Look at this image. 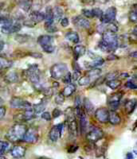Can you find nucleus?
<instances>
[{"instance_id": "f3484780", "label": "nucleus", "mask_w": 137, "mask_h": 159, "mask_svg": "<svg viewBox=\"0 0 137 159\" xmlns=\"http://www.w3.org/2000/svg\"><path fill=\"white\" fill-rule=\"evenodd\" d=\"M11 154L12 157H15V158H21L25 156L26 148L23 147H20V146L14 147L11 149Z\"/></svg>"}, {"instance_id": "aec40b11", "label": "nucleus", "mask_w": 137, "mask_h": 159, "mask_svg": "<svg viewBox=\"0 0 137 159\" xmlns=\"http://www.w3.org/2000/svg\"><path fill=\"white\" fill-rule=\"evenodd\" d=\"M53 13V18H54V22H59L60 20L62 18L63 16V10L61 9L60 7H55L54 9H52Z\"/></svg>"}, {"instance_id": "2f4dec72", "label": "nucleus", "mask_w": 137, "mask_h": 159, "mask_svg": "<svg viewBox=\"0 0 137 159\" xmlns=\"http://www.w3.org/2000/svg\"><path fill=\"white\" fill-rule=\"evenodd\" d=\"M18 75H17L16 72H9V73H7L5 76V80L8 82V83H15V82L18 80Z\"/></svg>"}, {"instance_id": "58836bf2", "label": "nucleus", "mask_w": 137, "mask_h": 159, "mask_svg": "<svg viewBox=\"0 0 137 159\" xmlns=\"http://www.w3.org/2000/svg\"><path fill=\"white\" fill-rule=\"evenodd\" d=\"M64 101H65V96H63V94L60 92L56 96V98H55V103L58 105H62L63 104Z\"/></svg>"}, {"instance_id": "c85d7f7f", "label": "nucleus", "mask_w": 137, "mask_h": 159, "mask_svg": "<svg viewBox=\"0 0 137 159\" xmlns=\"http://www.w3.org/2000/svg\"><path fill=\"white\" fill-rule=\"evenodd\" d=\"M47 102L45 100H42L41 103H38V104H35L34 106V111L35 112V114H38V113H41V112L45 110V107H46Z\"/></svg>"}, {"instance_id": "39448f33", "label": "nucleus", "mask_w": 137, "mask_h": 159, "mask_svg": "<svg viewBox=\"0 0 137 159\" xmlns=\"http://www.w3.org/2000/svg\"><path fill=\"white\" fill-rule=\"evenodd\" d=\"M26 74L33 84L40 82V72L38 69V65H34L31 66L26 70Z\"/></svg>"}, {"instance_id": "8fccbe9b", "label": "nucleus", "mask_w": 137, "mask_h": 159, "mask_svg": "<svg viewBox=\"0 0 137 159\" xmlns=\"http://www.w3.org/2000/svg\"><path fill=\"white\" fill-rule=\"evenodd\" d=\"M62 114V112H61V110H59V109L56 108V109H54V111H53V117L54 118H58Z\"/></svg>"}, {"instance_id": "a878e982", "label": "nucleus", "mask_w": 137, "mask_h": 159, "mask_svg": "<svg viewBox=\"0 0 137 159\" xmlns=\"http://www.w3.org/2000/svg\"><path fill=\"white\" fill-rule=\"evenodd\" d=\"M65 38H66L68 41H70L73 43L76 44L79 42V36H78V34L76 32H73V31L68 32L66 34H65Z\"/></svg>"}, {"instance_id": "de8ad7c7", "label": "nucleus", "mask_w": 137, "mask_h": 159, "mask_svg": "<svg viewBox=\"0 0 137 159\" xmlns=\"http://www.w3.org/2000/svg\"><path fill=\"white\" fill-rule=\"evenodd\" d=\"M42 118L43 119H45V120H46V121H50L51 120V115L50 112H43L42 114Z\"/></svg>"}, {"instance_id": "393cba45", "label": "nucleus", "mask_w": 137, "mask_h": 159, "mask_svg": "<svg viewBox=\"0 0 137 159\" xmlns=\"http://www.w3.org/2000/svg\"><path fill=\"white\" fill-rule=\"evenodd\" d=\"M135 105H136L135 99H131V100H128L126 104H125V111L128 115L132 114L134 111L135 108Z\"/></svg>"}, {"instance_id": "3c124183", "label": "nucleus", "mask_w": 137, "mask_h": 159, "mask_svg": "<svg viewBox=\"0 0 137 159\" xmlns=\"http://www.w3.org/2000/svg\"><path fill=\"white\" fill-rule=\"evenodd\" d=\"M80 76H81V71L74 70L73 75V78L74 80H78L80 78Z\"/></svg>"}, {"instance_id": "ea45409f", "label": "nucleus", "mask_w": 137, "mask_h": 159, "mask_svg": "<svg viewBox=\"0 0 137 159\" xmlns=\"http://www.w3.org/2000/svg\"><path fill=\"white\" fill-rule=\"evenodd\" d=\"M82 14H83L84 16L86 17L87 18H93V11L92 10H88V9H84L82 10Z\"/></svg>"}, {"instance_id": "dca6fc26", "label": "nucleus", "mask_w": 137, "mask_h": 159, "mask_svg": "<svg viewBox=\"0 0 137 159\" xmlns=\"http://www.w3.org/2000/svg\"><path fill=\"white\" fill-rule=\"evenodd\" d=\"M118 45L119 43H113V44H109L107 43V42H103L101 41L99 44V47L103 52H111L115 51L116 49H117Z\"/></svg>"}, {"instance_id": "f257e3e1", "label": "nucleus", "mask_w": 137, "mask_h": 159, "mask_svg": "<svg viewBox=\"0 0 137 159\" xmlns=\"http://www.w3.org/2000/svg\"><path fill=\"white\" fill-rule=\"evenodd\" d=\"M27 127L26 125L18 123L9 129L6 137L11 143H16V142L21 141L23 139Z\"/></svg>"}, {"instance_id": "f03ea898", "label": "nucleus", "mask_w": 137, "mask_h": 159, "mask_svg": "<svg viewBox=\"0 0 137 159\" xmlns=\"http://www.w3.org/2000/svg\"><path fill=\"white\" fill-rule=\"evenodd\" d=\"M65 114L68 132L70 133L71 135L77 136L78 123H77L76 116H75V111L72 107H68L65 110Z\"/></svg>"}, {"instance_id": "49530a36", "label": "nucleus", "mask_w": 137, "mask_h": 159, "mask_svg": "<svg viewBox=\"0 0 137 159\" xmlns=\"http://www.w3.org/2000/svg\"><path fill=\"white\" fill-rule=\"evenodd\" d=\"M117 76H118V74H117V72H111V73H108V74L107 75L106 79H107V80H110L116 79Z\"/></svg>"}, {"instance_id": "0eeeda50", "label": "nucleus", "mask_w": 137, "mask_h": 159, "mask_svg": "<svg viewBox=\"0 0 137 159\" xmlns=\"http://www.w3.org/2000/svg\"><path fill=\"white\" fill-rule=\"evenodd\" d=\"M122 92H115L113 94L110 95L108 98V104L112 111H115L117 108L120 104L121 98H122Z\"/></svg>"}, {"instance_id": "680f3d73", "label": "nucleus", "mask_w": 137, "mask_h": 159, "mask_svg": "<svg viewBox=\"0 0 137 159\" xmlns=\"http://www.w3.org/2000/svg\"><path fill=\"white\" fill-rule=\"evenodd\" d=\"M4 103V100L2 99V98L0 97V106H2V103Z\"/></svg>"}, {"instance_id": "7ed1b4c3", "label": "nucleus", "mask_w": 137, "mask_h": 159, "mask_svg": "<svg viewBox=\"0 0 137 159\" xmlns=\"http://www.w3.org/2000/svg\"><path fill=\"white\" fill-rule=\"evenodd\" d=\"M38 42L45 52L51 53L55 49L54 38L49 35H42L38 39Z\"/></svg>"}, {"instance_id": "c756f323", "label": "nucleus", "mask_w": 137, "mask_h": 159, "mask_svg": "<svg viewBox=\"0 0 137 159\" xmlns=\"http://www.w3.org/2000/svg\"><path fill=\"white\" fill-rule=\"evenodd\" d=\"M106 84L107 86H108L111 89H116L121 85V81L116 79L110 80H107Z\"/></svg>"}, {"instance_id": "a211bd4d", "label": "nucleus", "mask_w": 137, "mask_h": 159, "mask_svg": "<svg viewBox=\"0 0 137 159\" xmlns=\"http://www.w3.org/2000/svg\"><path fill=\"white\" fill-rule=\"evenodd\" d=\"M30 19L32 20L35 24L39 23L45 19V15H44V13L41 12V11H33L30 15Z\"/></svg>"}, {"instance_id": "4468645a", "label": "nucleus", "mask_w": 137, "mask_h": 159, "mask_svg": "<svg viewBox=\"0 0 137 159\" xmlns=\"http://www.w3.org/2000/svg\"><path fill=\"white\" fill-rule=\"evenodd\" d=\"M63 129V124H58L54 126L50 131V139L51 141L57 142L61 136V130Z\"/></svg>"}, {"instance_id": "1a4fd4ad", "label": "nucleus", "mask_w": 137, "mask_h": 159, "mask_svg": "<svg viewBox=\"0 0 137 159\" xmlns=\"http://www.w3.org/2000/svg\"><path fill=\"white\" fill-rule=\"evenodd\" d=\"M103 136H104L103 130L98 127H94L87 134V139L91 143H95L101 140Z\"/></svg>"}, {"instance_id": "5701e85b", "label": "nucleus", "mask_w": 137, "mask_h": 159, "mask_svg": "<svg viewBox=\"0 0 137 159\" xmlns=\"http://www.w3.org/2000/svg\"><path fill=\"white\" fill-rule=\"evenodd\" d=\"M75 91H76V85L73 84L69 83L68 84V85H66L64 88L63 91L61 92V93L63 94V96L65 97H68V96H70Z\"/></svg>"}, {"instance_id": "7c9ffc66", "label": "nucleus", "mask_w": 137, "mask_h": 159, "mask_svg": "<svg viewBox=\"0 0 137 159\" xmlns=\"http://www.w3.org/2000/svg\"><path fill=\"white\" fill-rule=\"evenodd\" d=\"M32 5V0H20L19 6L23 11H28Z\"/></svg>"}, {"instance_id": "412c9836", "label": "nucleus", "mask_w": 137, "mask_h": 159, "mask_svg": "<svg viewBox=\"0 0 137 159\" xmlns=\"http://www.w3.org/2000/svg\"><path fill=\"white\" fill-rule=\"evenodd\" d=\"M44 15H45V19H44L45 20V26L54 23V18H53L52 8L48 7L45 10V13H44Z\"/></svg>"}, {"instance_id": "bb28decb", "label": "nucleus", "mask_w": 137, "mask_h": 159, "mask_svg": "<svg viewBox=\"0 0 137 159\" xmlns=\"http://www.w3.org/2000/svg\"><path fill=\"white\" fill-rule=\"evenodd\" d=\"M22 117H23L24 122H26L30 120V119H32L34 117L35 112H34V109L30 108L24 111L22 113Z\"/></svg>"}, {"instance_id": "603ef678", "label": "nucleus", "mask_w": 137, "mask_h": 159, "mask_svg": "<svg viewBox=\"0 0 137 159\" xmlns=\"http://www.w3.org/2000/svg\"><path fill=\"white\" fill-rule=\"evenodd\" d=\"M6 111H7V110H6V107L0 106V120H1V119H2L4 116H5Z\"/></svg>"}, {"instance_id": "e433bc0d", "label": "nucleus", "mask_w": 137, "mask_h": 159, "mask_svg": "<svg viewBox=\"0 0 137 159\" xmlns=\"http://www.w3.org/2000/svg\"><path fill=\"white\" fill-rule=\"evenodd\" d=\"M90 81L91 79L88 77L87 75L78 79V84H79V85H81V86H85V85L90 84Z\"/></svg>"}, {"instance_id": "6ab92c4d", "label": "nucleus", "mask_w": 137, "mask_h": 159, "mask_svg": "<svg viewBox=\"0 0 137 159\" xmlns=\"http://www.w3.org/2000/svg\"><path fill=\"white\" fill-rule=\"evenodd\" d=\"M112 125H118L120 123L121 119L115 111H111L108 114V121Z\"/></svg>"}, {"instance_id": "a19ab883", "label": "nucleus", "mask_w": 137, "mask_h": 159, "mask_svg": "<svg viewBox=\"0 0 137 159\" xmlns=\"http://www.w3.org/2000/svg\"><path fill=\"white\" fill-rule=\"evenodd\" d=\"M71 78H72V76H71V73L68 71V72H67L65 74V76L61 78V79H62V80H63L64 83L68 84H69L71 82Z\"/></svg>"}, {"instance_id": "20e7f679", "label": "nucleus", "mask_w": 137, "mask_h": 159, "mask_svg": "<svg viewBox=\"0 0 137 159\" xmlns=\"http://www.w3.org/2000/svg\"><path fill=\"white\" fill-rule=\"evenodd\" d=\"M68 72V67L65 63H58L54 65L50 69V75L54 79L60 80Z\"/></svg>"}, {"instance_id": "f8f14e48", "label": "nucleus", "mask_w": 137, "mask_h": 159, "mask_svg": "<svg viewBox=\"0 0 137 159\" xmlns=\"http://www.w3.org/2000/svg\"><path fill=\"white\" fill-rule=\"evenodd\" d=\"M22 25L20 23H10L2 25V32L4 34H13L21 30Z\"/></svg>"}, {"instance_id": "6e6d98bb", "label": "nucleus", "mask_w": 137, "mask_h": 159, "mask_svg": "<svg viewBox=\"0 0 137 159\" xmlns=\"http://www.w3.org/2000/svg\"><path fill=\"white\" fill-rule=\"evenodd\" d=\"M31 56L34 58H41L42 57V54L40 53H35V52H33V53H31Z\"/></svg>"}, {"instance_id": "b1692460", "label": "nucleus", "mask_w": 137, "mask_h": 159, "mask_svg": "<svg viewBox=\"0 0 137 159\" xmlns=\"http://www.w3.org/2000/svg\"><path fill=\"white\" fill-rule=\"evenodd\" d=\"M86 52V49L83 45H77L73 49V53H74V58L78 60L80 57L83 56Z\"/></svg>"}, {"instance_id": "4d7b16f0", "label": "nucleus", "mask_w": 137, "mask_h": 159, "mask_svg": "<svg viewBox=\"0 0 137 159\" xmlns=\"http://www.w3.org/2000/svg\"><path fill=\"white\" fill-rule=\"evenodd\" d=\"M108 60H115V59H118V57L115 56V55H111V56L108 57Z\"/></svg>"}, {"instance_id": "2eb2a0df", "label": "nucleus", "mask_w": 137, "mask_h": 159, "mask_svg": "<svg viewBox=\"0 0 137 159\" xmlns=\"http://www.w3.org/2000/svg\"><path fill=\"white\" fill-rule=\"evenodd\" d=\"M102 41L109 44L118 43L117 35L116 34V33L106 31L102 34Z\"/></svg>"}, {"instance_id": "cd10ccee", "label": "nucleus", "mask_w": 137, "mask_h": 159, "mask_svg": "<svg viewBox=\"0 0 137 159\" xmlns=\"http://www.w3.org/2000/svg\"><path fill=\"white\" fill-rule=\"evenodd\" d=\"M12 61H9V60L6 59L4 57H0V71H2V69H9L12 66Z\"/></svg>"}, {"instance_id": "6e6552de", "label": "nucleus", "mask_w": 137, "mask_h": 159, "mask_svg": "<svg viewBox=\"0 0 137 159\" xmlns=\"http://www.w3.org/2000/svg\"><path fill=\"white\" fill-rule=\"evenodd\" d=\"M116 9L113 7L108 8L105 13H104L102 17L101 18L102 23H109V22H113L116 19Z\"/></svg>"}, {"instance_id": "bf43d9fd", "label": "nucleus", "mask_w": 137, "mask_h": 159, "mask_svg": "<svg viewBox=\"0 0 137 159\" xmlns=\"http://www.w3.org/2000/svg\"><path fill=\"white\" fill-rule=\"evenodd\" d=\"M132 157H133V155H132V154H127V158H132Z\"/></svg>"}, {"instance_id": "09e8293b", "label": "nucleus", "mask_w": 137, "mask_h": 159, "mask_svg": "<svg viewBox=\"0 0 137 159\" xmlns=\"http://www.w3.org/2000/svg\"><path fill=\"white\" fill-rule=\"evenodd\" d=\"M36 25V24L34 23L32 20L31 19L26 20L25 22H24V25H26L27 27H34V25Z\"/></svg>"}, {"instance_id": "5fc2aeb1", "label": "nucleus", "mask_w": 137, "mask_h": 159, "mask_svg": "<svg viewBox=\"0 0 137 159\" xmlns=\"http://www.w3.org/2000/svg\"><path fill=\"white\" fill-rule=\"evenodd\" d=\"M78 149V146L73 145V146H70V147H69V148H68V152L69 153V154H73V153H74V152L76 151Z\"/></svg>"}, {"instance_id": "473e14b6", "label": "nucleus", "mask_w": 137, "mask_h": 159, "mask_svg": "<svg viewBox=\"0 0 137 159\" xmlns=\"http://www.w3.org/2000/svg\"><path fill=\"white\" fill-rule=\"evenodd\" d=\"M84 106H85V108L86 110V111L88 112V114H92L94 111V106L92 103V102L89 100L88 99L85 98V100H84Z\"/></svg>"}, {"instance_id": "4c0bfd02", "label": "nucleus", "mask_w": 137, "mask_h": 159, "mask_svg": "<svg viewBox=\"0 0 137 159\" xmlns=\"http://www.w3.org/2000/svg\"><path fill=\"white\" fill-rule=\"evenodd\" d=\"M129 19L131 22H136L137 13H136V7H135V5L134 6V10H132V11L129 13Z\"/></svg>"}, {"instance_id": "423d86ee", "label": "nucleus", "mask_w": 137, "mask_h": 159, "mask_svg": "<svg viewBox=\"0 0 137 159\" xmlns=\"http://www.w3.org/2000/svg\"><path fill=\"white\" fill-rule=\"evenodd\" d=\"M11 107H14V108L22 109L23 111L31 108V104L29 102L25 101L22 99L18 97L12 98L11 99Z\"/></svg>"}, {"instance_id": "e2e57ef3", "label": "nucleus", "mask_w": 137, "mask_h": 159, "mask_svg": "<svg viewBox=\"0 0 137 159\" xmlns=\"http://www.w3.org/2000/svg\"><path fill=\"white\" fill-rule=\"evenodd\" d=\"M2 9V4L0 3V11H1V10Z\"/></svg>"}, {"instance_id": "052dcab7", "label": "nucleus", "mask_w": 137, "mask_h": 159, "mask_svg": "<svg viewBox=\"0 0 137 159\" xmlns=\"http://www.w3.org/2000/svg\"><path fill=\"white\" fill-rule=\"evenodd\" d=\"M131 57H133V58H136V52H133V53H131Z\"/></svg>"}, {"instance_id": "f704fd0d", "label": "nucleus", "mask_w": 137, "mask_h": 159, "mask_svg": "<svg viewBox=\"0 0 137 159\" xmlns=\"http://www.w3.org/2000/svg\"><path fill=\"white\" fill-rule=\"evenodd\" d=\"M105 32L109 31V32L116 33L118 31L117 25H115L113 22H109V23H105Z\"/></svg>"}, {"instance_id": "ddd939ff", "label": "nucleus", "mask_w": 137, "mask_h": 159, "mask_svg": "<svg viewBox=\"0 0 137 159\" xmlns=\"http://www.w3.org/2000/svg\"><path fill=\"white\" fill-rule=\"evenodd\" d=\"M73 23L79 28L88 29L90 26V22L86 18L82 16H76L73 18Z\"/></svg>"}, {"instance_id": "864d4df0", "label": "nucleus", "mask_w": 137, "mask_h": 159, "mask_svg": "<svg viewBox=\"0 0 137 159\" xmlns=\"http://www.w3.org/2000/svg\"><path fill=\"white\" fill-rule=\"evenodd\" d=\"M61 24L63 27H66L68 25V19L67 18H63L61 19Z\"/></svg>"}, {"instance_id": "79ce46f5", "label": "nucleus", "mask_w": 137, "mask_h": 159, "mask_svg": "<svg viewBox=\"0 0 137 159\" xmlns=\"http://www.w3.org/2000/svg\"><path fill=\"white\" fill-rule=\"evenodd\" d=\"M92 11H93V15H94V17H97V18H100L101 19V18L102 17L103 15V11H101L100 8H94V9H92Z\"/></svg>"}, {"instance_id": "9b49d317", "label": "nucleus", "mask_w": 137, "mask_h": 159, "mask_svg": "<svg viewBox=\"0 0 137 159\" xmlns=\"http://www.w3.org/2000/svg\"><path fill=\"white\" fill-rule=\"evenodd\" d=\"M109 111L105 107H100L95 111V117L101 123H106L108 121Z\"/></svg>"}, {"instance_id": "c9c22d12", "label": "nucleus", "mask_w": 137, "mask_h": 159, "mask_svg": "<svg viewBox=\"0 0 137 159\" xmlns=\"http://www.w3.org/2000/svg\"><path fill=\"white\" fill-rule=\"evenodd\" d=\"M10 148V144L6 141H0V155L5 154Z\"/></svg>"}, {"instance_id": "72a5a7b5", "label": "nucleus", "mask_w": 137, "mask_h": 159, "mask_svg": "<svg viewBox=\"0 0 137 159\" xmlns=\"http://www.w3.org/2000/svg\"><path fill=\"white\" fill-rule=\"evenodd\" d=\"M101 74V69H97V68H92L90 70L87 72V76L90 78V79L92 77H96V76H100Z\"/></svg>"}, {"instance_id": "a18cd8bd", "label": "nucleus", "mask_w": 137, "mask_h": 159, "mask_svg": "<svg viewBox=\"0 0 137 159\" xmlns=\"http://www.w3.org/2000/svg\"><path fill=\"white\" fill-rule=\"evenodd\" d=\"M126 87L128 88V89H136L137 85L135 82H133L132 80H130V81L127 82Z\"/></svg>"}, {"instance_id": "c03bdc74", "label": "nucleus", "mask_w": 137, "mask_h": 159, "mask_svg": "<svg viewBox=\"0 0 137 159\" xmlns=\"http://www.w3.org/2000/svg\"><path fill=\"white\" fill-rule=\"evenodd\" d=\"M15 39H16V41H18L19 42H26L27 40L29 39V37L26 36V35L18 34L15 37Z\"/></svg>"}, {"instance_id": "13d9d810", "label": "nucleus", "mask_w": 137, "mask_h": 159, "mask_svg": "<svg viewBox=\"0 0 137 159\" xmlns=\"http://www.w3.org/2000/svg\"><path fill=\"white\" fill-rule=\"evenodd\" d=\"M4 48V42L2 41H0V52Z\"/></svg>"}, {"instance_id": "4be33fe9", "label": "nucleus", "mask_w": 137, "mask_h": 159, "mask_svg": "<svg viewBox=\"0 0 137 159\" xmlns=\"http://www.w3.org/2000/svg\"><path fill=\"white\" fill-rule=\"evenodd\" d=\"M105 62V60L103 59L102 57H95L93 59V61L91 62H88V63L85 64V66L87 68H97L98 66H101L104 64Z\"/></svg>"}, {"instance_id": "37998d69", "label": "nucleus", "mask_w": 137, "mask_h": 159, "mask_svg": "<svg viewBox=\"0 0 137 159\" xmlns=\"http://www.w3.org/2000/svg\"><path fill=\"white\" fill-rule=\"evenodd\" d=\"M45 30L50 33H54L58 30V28H57L56 25H54V23L50 24V25H46V26H45Z\"/></svg>"}, {"instance_id": "9d476101", "label": "nucleus", "mask_w": 137, "mask_h": 159, "mask_svg": "<svg viewBox=\"0 0 137 159\" xmlns=\"http://www.w3.org/2000/svg\"><path fill=\"white\" fill-rule=\"evenodd\" d=\"M38 138V130L35 128H30L26 130L22 140L26 143L34 144V143H37Z\"/></svg>"}]
</instances>
